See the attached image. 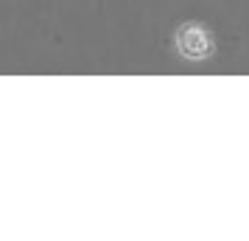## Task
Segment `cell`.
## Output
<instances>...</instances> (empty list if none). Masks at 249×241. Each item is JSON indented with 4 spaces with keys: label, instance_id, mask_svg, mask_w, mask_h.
<instances>
[{
    "label": "cell",
    "instance_id": "6da1fadb",
    "mask_svg": "<svg viewBox=\"0 0 249 241\" xmlns=\"http://www.w3.org/2000/svg\"><path fill=\"white\" fill-rule=\"evenodd\" d=\"M174 48L188 62H204L215 56V34L199 20L179 23L174 31Z\"/></svg>",
    "mask_w": 249,
    "mask_h": 241
}]
</instances>
